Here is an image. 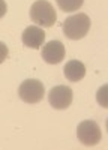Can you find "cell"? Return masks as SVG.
Wrapping results in <instances>:
<instances>
[{
  "mask_svg": "<svg viewBox=\"0 0 108 150\" xmlns=\"http://www.w3.org/2000/svg\"><path fill=\"white\" fill-rule=\"evenodd\" d=\"M63 74H65L66 80H69L71 83H77V81L84 78V75H86V66L80 60H69L63 68Z\"/></svg>",
  "mask_w": 108,
  "mask_h": 150,
  "instance_id": "ba28073f",
  "label": "cell"
},
{
  "mask_svg": "<svg viewBox=\"0 0 108 150\" xmlns=\"http://www.w3.org/2000/svg\"><path fill=\"white\" fill-rule=\"evenodd\" d=\"M30 18L35 24L42 27H51L56 24L57 14L48 0H36L30 8Z\"/></svg>",
  "mask_w": 108,
  "mask_h": 150,
  "instance_id": "7a4b0ae2",
  "label": "cell"
},
{
  "mask_svg": "<svg viewBox=\"0 0 108 150\" xmlns=\"http://www.w3.org/2000/svg\"><path fill=\"white\" fill-rule=\"evenodd\" d=\"M6 11H8L6 2H5V0H0V18H3V17H5Z\"/></svg>",
  "mask_w": 108,
  "mask_h": 150,
  "instance_id": "8fae6325",
  "label": "cell"
},
{
  "mask_svg": "<svg viewBox=\"0 0 108 150\" xmlns=\"http://www.w3.org/2000/svg\"><path fill=\"white\" fill-rule=\"evenodd\" d=\"M74 93L68 86H56L48 92V102L56 110H66L72 104Z\"/></svg>",
  "mask_w": 108,
  "mask_h": 150,
  "instance_id": "5b68a950",
  "label": "cell"
},
{
  "mask_svg": "<svg viewBox=\"0 0 108 150\" xmlns=\"http://www.w3.org/2000/svg\"><path fill=\"white\" fill-rule=\"evenodd\" d=\"M65 45L60 41H50L41 50V56L48 65H57L65 59Z\"/></svg>",
  "mask_w": 108,
  "mask_h": 150,
  "instance_id": "8992f818",
  "label": "cell"
},
{
  "mask_svg": "<svg viewBox=\"0 0 108 150\" xmlns=\"http://www.w3.org/2000/svg\"><path fill=\"white\" fill-rule=\"evenodd\" d=\"M57 2V6L60 8V11H63V12H75L78 11L83 3H84V0H56Z\"/></svg>",
  "mask_w": 108,
  "mask_h": 150,
  "instance_id": "9c48e42d",
  "label": "cell"
},
{
  "mask_svg": "<svg viewBox=\"0 0 108 150\" xmlns=\"http://www.w3.org/2000/svg\"><path fill=\"white\" fill-rule=\"evenodd\" d=\"M18 96L26 104H38L45 96V87L39 80H24L18 87Z\"/></svg>",
  "mask_w": 108,
  "mask_h": 150,
  "instance_id": "3957f363",
  "label": "cell"
},
{
  "mask_svg": "<svg viewBox=\"0 0 108 150\" xmlns=\"http://www.w3.org/2000/svg\"><path fill=\"white\" fill-rule=\"evenodd\" d=\"M90 18L86 14H75L72 17H68L63 23V33L68 39L78 41L83 39L90 30Z\"/></svg>",
  "mask_w": 108,
  "mask_h": 150,
  "instance_id": "6da1fadb",
  "label": "cell"
},
{
  "mask_svg": "<svg viewBox=\"0 0 108 150\" xmlns=\"http://www.w3.org/2000/svg\"><path fill=\"white\" fill-rule=\"evenodd\" d=\"M8 54H9V50H8L6 44H3V42H0V63H3V62L6 60Z\"/></svg>",
  "mask_w": 108,
  "mask_h": 150,
  "instance_id": "30bf717a",
  "label": "cell"
},
{
  "mask_svg": "<svg viewBox=\"0 0 108 150\" xmlns=\"http://www.w3.org/2000/svg\"><path fill=\"white\" fill-rule=\"evenodd\" d=\"M21 39L27 48H41L45 41V32L38 26H29L24 29Z\"/></svg>",
  "mask_w": 108,
  "mask_h": 150,
  "instance_id": "52a82bcc",
  "label": "cell"
},
{
  "mask_svg": "<svg viewBox=\"0 0 108 150\" xmlns=\"http://www.w3.org/2000/svg\"><path fill=\"white\" fill-rule=\"evenodd\" d=\"M77 137L81 144L84 146H96L101 138H102V132H101V128L99 125L93 122V120H84L78 125L77 128Z\"/></svg>",
  "mask_w": 108,
  "mask_h": 150,
  "instance_id": "277c9868",
  "label": "cell"
}]
</instances>
